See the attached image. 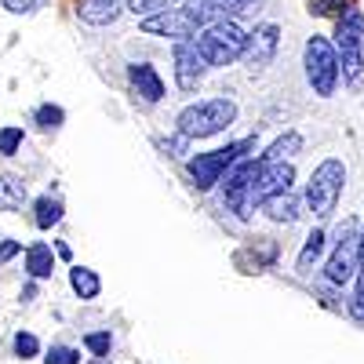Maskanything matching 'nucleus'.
Segmentation results:
<instances>
[{
  "label": "nucleus",
  "mask_w": 364,
  "mask_h": 364,
  "mask_svg": "<svg viewBox=\"0 0 364 364\" xmlns=\"http://www.w3.org/2000/svg\"><path fill=\"white\" fill-rule=\"evenodd\" d=\"M339 63H343V80L350 87L364 84V51H339Z\"/></svg>",
  "instance_id": "4be33fe9"
},
{
  "label": "nucleus",
  "mask_w": 364,
  "mask_h": 364,
  "mask_svg": "<svg viewBox=\"0 0 364 364\" xmlns=\"http://www.w3.org/2000/svg\"><path fill=\"white\" fill-rule=\"evenodd\" d=\"M204 70H208V63L197 51V44L178 41L175 44V84H178V91H197V84L204 80Z\"/></svg>",
  "instance_id": "1a4fd4ad"
},
{
  "label": "nucleus",
  "mask_w": 364,
  "mask_h": 364,
  "mask_svg": "<svg viewBox=\"0 0 364 364\" xmlns=\"http://www.w3.org/2000/svg\"><path fill=\"white\" fill-rule=\"evenodd\" d=\"M259 208H262V215H266L269 223H295L299 211H302V200H299L291 190H284V193H277V197L262 200Z\"/></svg>",
  "instance_id": "2eb2a0df"
},
{
  "label": "nucleus",
  "mask_w": 364,
  "mask_h": 364,
  "mask_svg": "<svg viewBox=\"0 0 364 364\" xmlns=\"http://www.w3.org/2000/svg\"><path fill=\"white\" fill-rule=\"evenodd\" d=\"M26 273L33 281H48L51 277V273H55V252H51V245L37 240V245L26 248Z\"/></svg>",
  "instance_id": "f3484780"
},
{
  "label": "nucleus",
  "mask_w": 364,
  "mask_h": 364,
  "mask_svg": "<svg viewBox=\"0 0 364 364\" xmlns=\"http://www.w3.org/2000/svg\"><path fill=\"white\" fill-rule=\"evenodd\" d=\"M364 255H360V223L357 219H343L336 230V248H331L328 262H324V281L331 288H343L346 281L357 277Z\"/></svg>",
  "instance_id": "20e7f679"
},
{
  "label": "nucleus",
  "mask_w": 364,
  "mask_h": 364,
  "mask_svg": "<svg viewBox=\"0 0 364 364\" xmlns=\"http://www.w3.org/2000/svg\"><path fill=\"white\" fill-rule=\"evenodd\" d=\"M240 255H252V273H255V269H262V266H269L273 259H277V245H273V240H259L255 248L240 252Z\"/></svg>",
  "instance_id": "b1692460"
},
{
  "label": "nucleus",
  "mask_w": 364,
  "mask_h": 364,
  "mask_svg": "<svg viewBox=\"0 0 364 364\" xmlns=\"http://www.w3.org/2000/svg\"><path fill=\"white\" fill-rule=\"evenodd\" d=\"M70 288H73L84 302H91V299H99L102 281H99V273H95V269H87V266H73V269H70Z\"/></svg>",
  "instance_id": "a211bd4d"
},
{
  "label": "nucleus",
  "mask_w": 364,
  "mask_h": 364,
  "mask_svg": "<svg viewBox=\"0 0 364 364\" xmlns=\"http://www.w3.org/2000/svg\"><path fill=\"white\" fill-rule=\"evenodd\" d=\"M128 80H132L135 95H142V102H161L164 99V80L149 63H132L128 66Z\"/></svg>",
  "instance_id": "f8f14e48"
},
{
  "label": "nucleus",
  "mask_w": 364,
  "mask_h": 364,
  "mask_svg": "<svg viewBox=\"0 0 364 364\" xmlns=\"http://www.w3.org/2000/svg\"><path fill=\"white\" fill-rule=\"evenodd\" d=\"M277 44H281V29L273 22H266V26H259L255 33L248 37V48H245V58H240V63H248L252 70H262V66L273 63Z\"/></svg>",
  "instance_id": "9b49d317"
},
{
  "label": "nucleus",
  "mask_w": 364,
  "mask_h": 364,
  "mask_svg": "<svg viewBox=\"0 0 364 364\" xmlns=\"http://www.w3.org/2000/svg\"><path fill=\"white\" fill-rule=\"evenodd\" d=\"M182 8H186L200 26H211V22H219V18H233L237 0H186Z\"/></svg>",
  "instance_id": "4468645a"
},
{
  "label": "nucleus",
  "mask_w": 364,
  "mask_h": 364,
  "mask_svg": "<svg viewBox=\"0 0 364 364\" xmlns=\"http://www.w3.org/2000/svg\"><path fill=\"white\" fill-rule=\"evenodd\" d=\"M84 346L91 350V357H109L113 336H109V331H87V336H84Z\"/></svg>",
  "instance_id": "cd10ccee"
},
{
  "label": "nucleus",
  "mask_w": 364,
  "mask_h": 364,
  "mask_svg": "<svg viewBox=\"0 0 364 364\" xmlns=\"http://www.w3.org/2000/svg\"><path fill=\"white\" fill-rule=\"evenodd\" d=\"M237 120V102L233 99H200L193 106H186L175 117V128L186 139H211L226 132Z\"/></svg>",
  "instance_id": "f03ea898"
},
{
  "label": "nucleus",
  "mask_w": 364,
  "mask_h": 364,
  "mask_svg": "<svg viewBox=\"0 0 364 364\" xmlns=\"http://www.w3.org/2000/svg\"><path fill=\"white\" fill-rule=\"evenodd\" d=\"M22 252V245H18V240H0V266H4L8 259H15Z\"/></svg>",
  "instance_id": "72a5a7b5"
},
{
  "label": "nucleus",
  "mask_w": 364,
  "mask_h": 364,
  "mask_svg": "<svg viewBox=\"0 0 364 364\" xmlns=\"http://www.w3.org/2000/svg\"><path fill=\"white\" fill-rule=\"evenodd\" d=\"M248 37L252 33H245V29L237 26V18H219V22L204 26L193 44L204 55L208 66H230V63H237V58H245Z\"/></svg>",
  "instance_id": "f257e3e1"
},
{
  "label": "nucleus",
  "mask_w": 364,
  "mask_h": 364,
  "mask_svg": "<svg viewBox=\"0 0 364 364\" xmlns=\"http://www.w3.org/2000/svg\"><path fill=\"white\" fill-rule=\"evenodd\" d=\"M336 48L339 51H364V11L350 8L336 22Z\"/></svg>",
  "instance_id": "ddd939ff"
},
{
  "label": "nucleus",
  "mask_w": 364,
  "mask_h": 364,
  "mask_svg": "<svg viewBox=\"0 0 364 364\" xmlns=\"http://www.w3.org/2000/svg\"><path fill=\"white\" fill-rule=\"evenodd\" d=\"M302 66H306V80L314 87V95L331 99L343 77V63H339V48L328 37H310L302 48Z\"/></svg>",
  "instance_id": "7ed1b4c3"
},
{
  "label": "nucleus",
  "mask_w": 364,
  "mask_h": 364,
  "mask_svg": "<svg viewBox=\"0 0 364 364\" xmlns=\"http://www.w3.org/2000/svg\"><path fill=\"white\" fill-rule=\"evenodd\" d=\"M299 149H302V135H299V132H284V135L273 142L259 161H288V157L299 154Z\"/></svg>",
  "instance_id": "412c9836"
},
{
  "label": "nucleus",
  "mask_w": 364,
  "mask_h": 364,
  "mask_svg": "<svg viewBox=\"0 0 364 364\" xmlns=\"http://www.w3.org/2000/svg\"><path fill=\"white\" fill-rule=\"evenodd\" d=\"M252 146H255V139H240V142H226V146H219V149H211V154L190 157L186 171H190V178H193V186H197L200 193L215 190L219 182H223V175H226L240 157H245V149H252Z\"/></svg>",
  "instance_id": "423d86ee"
},
{
  "label": "nucleus",
  "mask_w": 364,
  "mask_h": 364,
  "mask_svg": "<svg viewBox=\"0 0 364 364\" xmlns=\"http://www.w3.org/2000/svg\"><path fill=\"white\" fill-rule=\"evenodd\" d=\"M171 8V0H128V11L139 15V18H149V15H161Z\"/></svg>",
  "instance_id": "bb28decb"
},
{
  "label": "nucleus",
  "mask_w": 364,
  "mask_h": 364,
  "mask_svg": "<svg viewBox=\"0 0 364 364\" xmlns=\"http://www.w3.org/2000/svg\"><path fill=\"white\" fill-rule=\"evenodd\" d=\"M22 299H26V302H29V299H37V281H33V284H26V291H22Z\"/></svg>",
  "instance_id": "f704fd0d"
},
{
  "label": "nucleus",
  "mask_w": 364,
  "mask_h": 364,
  "mask_svg": "<svg viewBox=\"0 0 364 364\" xmlns=\"http://www.w3.org/2000/svg\"><path fill=\"white\" fill-rule=\"evenodd\" d=\"M343 186H346V164L339 157H324L306 182V204L317 219H328L331 211H336Z\"/></svg>",
  "instance_id": "39448f33"
},
{
  "label": "nucleus",
  "mask_w": 364,
  "mask_h": 364,
  "mask_svg": "<svg viewBox=\"0 0 364 364\" xmlns=\"http://www.w3.org/2000/svg\"><path fill=\"white\" fill-rule=\"evenodd\" d=\"M44 364H80V350H73V346H51Z\"/></svg>",
  "instance_id": "7c9ffc66"
},
{
  "label": "nucleus",
  "mask_w": 364,
  "mask_h": 364,
  "mask_svg": "<svg viewBox=\"0 0 364 364\" xmlns=\"http://www.w3.org/2000/svg\"><path fill=\"white\" fill-rule=\"evenodd\" d=\"M91 364H109V357H91Z\"/></svg>",
  "instance_id": "c9c22d12"
},
{
  "label": "nucleus",
  "mask_w": 364,
  "mask_h": 364,
  "mask_svg": "<svg viewBox=\"0 0 364 364\" xmlns=\"http://www.w3.org/2000/svg\"><path fill=\"white\" fill-rule=\"evenodd\" d=\"M350 314H353L357 321H364V262H360V269H357V291H353V299H350Z\"/></svg>",
  "instance_id": "2f4dec72"
},
{
  "label": "nucleus",
  "mask_w": 364,
  "mask_h": 364,
  "mask_svg": "<svg viewBox=\"0 0 364 364\" xmlns=\"http://www.w3.org/2000/svg\"><path fill=\"white\" fill-rule=\"evenodd\" d=\"M11 15H29V11H37L41 8V0H0Z\"/></svg>",
  "instance_id": "473e14b6"
},
{
  "label": "nucleus",
  "mask_w": 364,
  "mask_h": 364,
  "mask_svg": "<svg viewBox=\"0 0 364 364\" xmlns=\"http://www.w3.org/2000/svg\"><path fill=\"white\" fill-rule=\"evenodd\" d=\"M11 346H15V357H22V360H29V357H37V353H41V339H37V336H29V331H18Z\"/></svg>",
  "instance_id": "c756f323"
},
{
  "label": "nucleus",
  "mask_w": 364,
  "mask_h": 364,
  "mask_svg": "<svg viewBox=\"0 0 364 364\" xmlns=\"http://www.w3.org/2000/svg\"><path fill=\"white\" fill-rule=\"evenodd\" d=\"M18 146H22V128H18V124L0 128V154H4V157H15Z\"/></svg>",
  "instance_id": "c85d7f7f"
},
{
  "label": "nucleus",
  "mask_w": 364,
  "mask_h": 364,
  "mask_svg": "<svg viewBox=\"0 0 364 364\" xmlns=\"http://www.w3.org/2000/svg\"><path fill=\"white\" fill-rule=\"evenodd\" d=\"M22 197H26V182H18L11 175L0 178V208H18Z\"/></svg>",
  "instance_id": "5701e85b"
},
{
  "label": "nucleus",
  "mask_w": 364,
  "mask_h": 364,
  "mask_svg": "<svg viewBox=\"0 0 364 364\" xmlns=\"http://www.w3.org/2000/svg\"><path fill=\"white\" fill-rule=\"evenodd\" d=\"M77 15L87 26H109L120 15V0H77Z\"/></svg>",
  "instance_id": "dca6fc26"
},
{
  "label": "nucleus",
  "mask_w": 364,
  "mask_h": 364,
  "mask_svg": "<svg viewBox=\"0 0 364 364\" xmlns=\"http://www.w3.org/2000/svg\"><path fill=\"white\" fill-rule=\"evenodd\" d=\"M360 255H364V226H360Z\"/></svg>",
  "instance_id": "e433bc0d"
},
{
  "label": "nucleus",
  "mask_w": 364,
  "mask_h": 364,
  "mask_svg": "<svg viewBox=\"0 0 364 364\" xmlns=\"http://www.w3.org/2000/svg\"><path fill=\"white\" fill-rule=\"evenodd\" d=\"M200 22L186 11V8H168L161 15H149L142 18V33H154V37H175V41H193L200 33Z\"/></svg>",
  "instance_id": "6e6552de"
},
{
  "label": "nucleus",
  "mask_w": 364,
  "mask_h": 364,
  "mask_svg": "<svg viewBox=\"0 0 364 364\" xmlns=\"http://www.w3.org/2000/svg\"><path fill=\"white\" fill-rule=\"evenodd\" d=\"M259 171H262V161H245V157H240V161L223 175V204L233 211L237 219H248V215H252Z\"/></svg>",
  "instance_id": "0eeeda50"
},
{
  "label": "nucleus",
  "mask_w": 364,
  "mask_h": 364,
  "mask_svg": "<svg viewBox=\"0 0 364 364\" xmlns=\"http://www.w3.org/2000/svg\"><path fill=\"white\" fill-rule=\"evenodd\" d=\"M350 8H357V0H310V11L314 15H336L339 18Z\"/></svg>",
  "instance_id": "a878e982"
},
{
  "label": "nucleus",
  "mask_w": 364,
  "mask_h": 364,
  "mask_svg": "<svg viewBox=\"0 0 364 364\" xmlns=\"http://www.w3.org/2000/svg\"><path fill=\"white\" fill-rule=\"evenodd\" d=\"M33 223H37V230H51L58 219H63V197H51V193H44V197H37V204H33Z\"/></svg>",
  "instance_id": "aec40b11"
},
{
  "label": "nucleus",
  "mask_w": 364,
  "mask_h": 364,
  "mask_svg": "<svg viewBox=\"0 0 364 364\" xmlns=\"http://www.w3.org/2000/svg\"><path fill=\"white\" fill-rule=\"evenodd\" d=\"M33 120L44 128V132H51V128H58L66 120V109L63 106H51V102H44V106H37V113H33Z\"/></svg>",
  "instance_id": "393cba45"
},
{
  "label": "nucleus",
  "mask_w": 364,
  "mask_h": 364,
  "mask_svg": "<svg viewBox=\"0 0 364 364\" xmlns=\"http://www.w3.org/2000/svg\"><path fill=\"white\" fill-rule=\"evenodd\" d=\"M321 255H324V230H310L306 245H302V252H299V262H295V269L302 273V277H310Z\"/></svg>",
  "instance_id": "6ab92c4d"
},
{
  "label": "nucleus",
  "mask_w": 364,
  "mask_h": 364,
  "mask_svg": "<svg viewBox=\"0 0 364 364\" xmlns=\"http://www.w3.org/2000/svg\"><path fill=\"white\" fill-rule=\"evenodd\" d=\"M291 182H295L291 161H262V171H259V182H255V204L291 190Z\"/></svg>",
  "instance_id": "9d476101"
}]
</instances>
